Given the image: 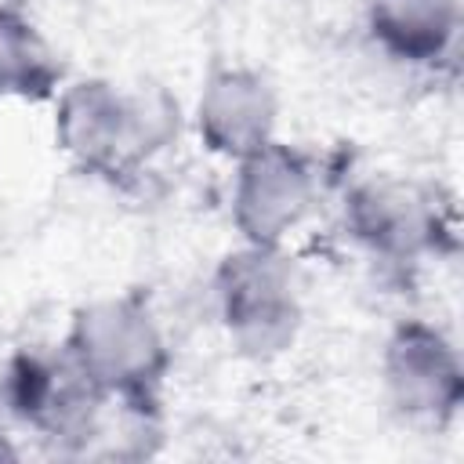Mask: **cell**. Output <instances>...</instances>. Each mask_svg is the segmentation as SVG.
I'll return each mask as SVG.
<instances>
[{
  "label": "cell",
  "mask_w": 464,
  "mask_h": 464,
  "mask_svg": "<svg viewBox=\"0 0 464 464\" xmlns=\"http://www.w3.org/2000/svg\"><path fill=\"white\" fill-rule=\"evenodd\" d=\"M14 457H22V450L11 442V435L0 431V460H14Z\"/></svg>",
  "instance_id": "8fae6325"
},
{
  "label": "cell",
  "mask_w": 464,
  "mask_h": 464,
  "mask_svg": "<svg viewBox=\"0 0 464 464\" xmlns=\"http://www.w3.org/2000/svg\"><path fill=\"white\" fill-rule=\"evenodd\" d=\"M460 0H366L362 29L377 54L406 69H442L457 58Z\"/></svg>",
  "instance_id": "9c48e42d"
},
{
  "label": "cell",
  "mask_w": 464,
  "mask_h": 464,
  "mask_svg": "<svg viewBox=\"0 0 464 464\" xmlns=\"http://www.w3.org/2000/svg\"><path fill=\"white\" fill-rule=\"evenodd\" d=\"M65 65L44 29L18 7L0 4V102H54Z\"/></svg>",
  "instance_id": "30bf717a"
},
{
  "label": "cell",
  "mask_w": 464,
  "mask_h": 464,
  "mask_svg": "<svg viewBox=\"0 0 464 464\" xmlns=\"http://www.w3.org/2000/svg\"><path fill=\"white\" fill-rule=\"evenodd\" d=\"M210 290L214 315L243 359L268 362L294 348L304 326V297L286 246L239 243L218 261Z\"/></svg>",
  "instance_id": "3957f363"
},
{
  "label": "cell",
  "mask_w": 464,
  "mask_h": 464,
  "mask_svg": "<svg viewBox=\"0 0 464 464\" xmlns=\"http://www.w3.org/2000/svg\"><path fill=\"white\" fill-rule=\"evenodd\" d=\"M181 120V105L163 83L83 76L54 94L51 130L69 167L116 185L152 167L178 141Z\"/></svg>",
  "instance_id": "6da1fadb"
},
{
  "label": "cell",
  "mask_w": 464,
  "mask_h": 464,
  "mask_svg": "<svg viewBox=\"0 0 464 464\" xmlns=\"http://www.w3.org/2000/svg\"><path fill=\"white\" fill-rule=\"evenodd\" d=\"M232 167L228 218L239 243L286 246L319 203V170L312 156L276 138Z\"/></svg>",
  "instance_id": "8992f818"
},
{
  "label": "cell",
  "mask_w": 464,
  "mask_h": 464,
  "mask_svg": "<svg viewBox=\"0 0 464 464\" xmlns=\"http://www.w3.org/2000/svg\"><path fill=\"white\" fill-rule=\"evenodd\" d=\"M188 120L210 156L239 163L243 156L279 138V91L254 65H210Z\"/></svg>",
  "instance_id": "ba28073f"
},
{
  "label": "cell",
  "mask_w": 464,
  "mask_h": 464,
  "mask_svg": "<svg viewBox=\"0 0 464 464\" xmlns=\"http://www.w3.org/2000/svg\"><path fill=\"white\" fill-rule=\"evenodd\" d=\"M109 402L112 399L80 373L62 344L18 352L0 377L4 417L36 431L65 453H91Z\"/></svg>",
  "instance_id": "5b68a950"
},
{
  "label": "cell",
  "mask_w": 464,
  "mask_h": 464,
  "mask_svg": "<svg viewBox=\"0 0 464 464\" xmlns=\"http://www.w3.org/2000/svg\"><path fill=\"white\" fill-rule=\"evenodd\" d=\"M381 388L388 406L424 428H450L464 406V362L457 341L428 319H402L381 348Z\"/></svg>",
  "instance_id": "52a82bcc"
},
{
  "label": "cell",
  "mask_w": 464,
  "mask_h": 464,
  "mask_svg": "<svg viewBox=\"0 0 464 464\" xmlns=\"http://www.w3.org/2000/svg\"><path fill=\"white\" fill-rule=\"evenodd\" d=\"M62 352L116 402H160L174 362L160 315L134 290L83 301L69 315Z\"/></svg>",
  "instance_id": "7a4b0ae2"
},
{
  "label": "cell",
  "mask_w": 464,
  "mask_h": 464,
  "mask_svg": "<svg viewBox=\"0 0 464 464\" xmlns=\"http://www.w3.org/2000/svg\"><path fill=\"white\" fill-rule=\"evenodd\" d=\"M344 232L370 257L388 265H417L457 243L453 203L439 185L406 174H366L341 203Z\"/></svg>",
  "instance_id": "277c9868"
}]
</instances>
